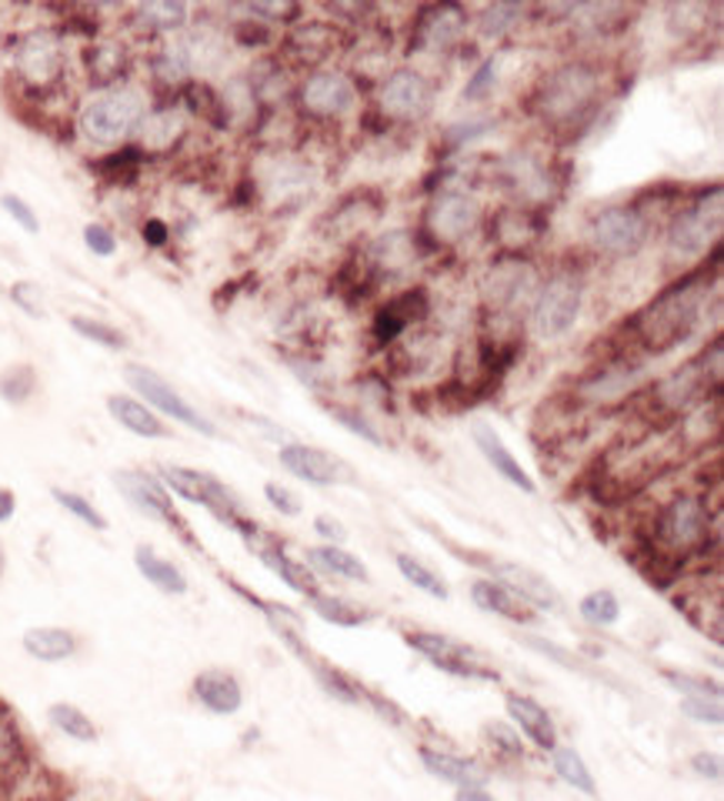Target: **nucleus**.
Returning a JSON list of instances; mask_svg holds the SVG:
<instances>
[{
	"label": "nucleus",
	"mask_w": 724,
	"mask_h": 801,
	"mask_svg": "<svg viewBox=\"0 0 724 801\" xmlns=\"http://www.w3.org/2000/svg\"><path fill=\"white\" fill-rule=\"evenodd\" d=\"M601 98H604L601 64L577 58V61H564L554 71H547L537 81L527 104H531V114L544 128H551L557 134H571L597 118Z\"/></svg>",
	"instance_id": "f257e3e1"
},
{
	"label": "nucleus",
	"mask_w": 724,
	"mask_h": 801,
	"mask_svg": "<svg viewBox=\"0 0 724 801\" xmlns=\"http://www.w3.org/2000/svg\"><path fill=\"white\" fill-rule=\"evenodd\" d=\"M704 311V281H684L664 291L634 317V337L647 354H664L684 344Z\"/></svg>",
	"instance_id": "f03ea898"
},
{
	"label": "nucleus",
	"mask_w": 724,
	"mask_h": 801,
	"mask_svg": "<svg viewBox=\"0 0 724 801\" xmlns=\"http://www.w3.org/2000/svg\"><path fill=\"white\" fill-rule=\"evenodd\" d=\"M148 101L134 84H118L104 91H91L78 111V131L84 141L98 148H121L144 121Z\"/></svg>",
	"instance_id": "7ed1b4c3"
},
{
	"label": "nucleus",
	"mask_w": 724,
	"mask_h": 801,
	"mask_svg": "<svg viewBox=\"0 0 724 801\" xmlns=\"http://www.w3.org/2000/svg\"><path fill=\"white\" fill-rule=\"evenodd\" d=\"M8 58L14 81L31 94H51L68 78V48L61 31L54 28H31L18 34Z\"/></svg>",
	"instance_id": "20e7f679"
},
{
	"label": "nucleus",
	"mask_w": 724,
	"mask_h": 801,
	"mask_svg": "<svg viewBox=\"0 0 724 801\" xmlns=\"http://www.w3.org/2000/svg\"><path fill=\"white\" fill-rule=\"evenodd\" d=\"M581 304H584V277L574 267H554L534 291L531 297V334L537 341H557L564 337L577 317H581Z\"/></svg>",
	"instance_id": "39448f33"
},
{
	"label": "nucleus",
	"mask_w": 724,
	"mask_h": 801,
	"mask_svg": "<svg viewBox=\"0 0 724 801\" xmlns=\"http://www.w3.org/2000/svg\"><path fill=\"white\" fill-rule=\"evenodd\" d=\"M721 187H714L711 194H697L687 207H681L674 217H671V227H667V254L671 261L677 264H687V261H697L704 257L717 237H721Z\"/></svg>",
	"instance_id": "423d86ee"
},
{
	"label": "nucleus",
	"mask_w": 724,
	"mask_h": 801,
	"mask_svg": "<svg viewBox=\"0 0 724 801\" xmlns=\"http://www.w3.org/2000/svg\"><path fill=\"white\" fill-rule=\"evenodd\" d=\"M711 515L701 498L677 495L654 518V541L671 555H691L707 545Z\"/></svg>",
	"instance_id": "0eeeda50"
},
{
	"label": "nucleus",
	"mask_w": 724,
	"mask_h": 801,
	"mask_svg": "<svg viewBox=\"0 0 724 801\" xmlns=\"http://www.w3.org/2000/svg\"><path fill=\"white\" fill-rule=\"evenodd\" d=\"M651 237V221L647 214H641L637 207L627 204H614V207H601L591 221H587V241L594 251L607 254V257H634L644 251Z\"/></svg>",
	"instance_id": "6e6552de"
},
{
	"label": "nucleus",
	"mask_w": 724,
	"mask_h": 801,
	"mask_svg": "<svg viewBox=\"0 0 724 801\" xmlns=\"http://www.w3.org/2000/svg\"><path fill=\"white\" fill-rule=\"evenodd\" d=\"M164 481L174 495H181L184 501H194L201 508H208L214 518L248 531V525L241 521V505L238 498L228 491V485H221L214 475L198 472V468H181V465H168L164 468Z\"/></svg>",
	"instance_id": "1a4fd4ad"
},
{
	"label": "nucleus",
	"mask_w": 724,
	"mask_h": 801,
	"mask_svg": "<svg viewBox=\"0 0 724 801\" xmlns=\"http://www.w3.org/2000/svg\"><path fill=\"white\" fill-rule=\"evenodd\" d=\"M298 104L308 118L318 121H338L358 108V88L344 71L321 68L308 74L298 88Z\"/></svg>",
	"instance_id": "9d476101"
},
{
	"label": "nucleus",
	"mask_w": 724,
	"mask_h": 801,
	"mask_svg": "<svg viewBox=\"0 0 724 801\" xmlns=\"http://www.w3.org/2000/svg\"><path fill=\"white\" fill-rule=\"evenodd\" d=\"M124 377H128V384L148 400L154 412H161V415H168V418H174V422L201 432L204 438H218V428H214L198 408H191V400H184V397H181L161 374H154L151 367H144V364H128V367H124Z\"/></svg>",
	"instance_id": "9b49d317"
},
{
	"label": "nucleus",
	"mask_w": 724,
	"mask_h": 801,
	"mask_svg": "<svg viewBox=\"0 0 724 801\" xmlns=\"http://www.w3.org/2000/svg\"><path fill=\"white\" fill-rule=\"evenodd\" d=\"M434 108L431 81L414 68H394L381 84V111L398 124H418Z\"/></svg>",
	"instance_id": "f8f14e48"
},
{
	"label": "nucleus",
	"mask_w": 724,
	"mask_h": 801,
	"mask_svg": "<svg viewBox=\"0 0 724 801\" xmlns=\"http://www.w3.org/2000/svg\"><path fill=\"white\" fill-rule=\"evenodd\" d=\"M481 217L484 214H481L477 197L451 187V191H441L434 197V204L428 207V231L438 244H461L467 234L477 231Z\"/></svg>",
	"instance_id": "ddd939ff"
},
{
	"label": "nucleus",
	"mask_w": 724,
	"mask_h": 801,
	"mask_svg": "<svg viewBox=\"0 0 724 801\" xmlns=\"http://www.w3.org/2000/svg\"><path fill=\"white\" fill-rule=\"evenodd\" d=\"M467 28V11L461 4H434L421 8L411 34V51H421L428 58H438L451 51Z\"/></svg>",
	"instance_id": "4468645a"
},
{
	"label": "nucleus",
	"mask_w": 724,
	"mask_h": 801,
	"mask_svg": "<svg viewBox=\"0 0 724 801\" xmlns=\"http://www.w3.org/2000/svg\"><path fill=\"white\" fill-rule=\"evenodd\" d=\"M114 485H118V491H121L141 515H148V518H154V521H164V525L178 528V531L188 538V525H184L181 515L174 511V505H171V498H168V491H164V485H161L158 478H151V475H144V472H118V475H114Z\"/></svg>",
	"instance_id": "2eb2a0df"
},
{
	"label": "nucleus",
	"mask_w": 724,
	"mask_h": 801,
	"mask_svg": "<svg viewBox=\"0 0 724 801\" xmlns=\"http://www.w3.org/2000/svg\"><path fill=\"white\" fill-rule=\"evenodd\" d=\"M408 645H411L414 651H421L424 658H431L438 668H444V671H451V675H457V678H497L491 668H484V665L474 661L477 655H474L471 648H464V645H457V641H451V638H444V635L411 631V635H408Z\"/></svg>",
	"instance_id": "dca6fc26"
},
{
	"label": "nucleus",
	"mask_w": 724,
	"mask_h": 801,
	"mask_svg": "<svg viewBox=\"0 0 724 801\" xmlns=\"http://www.w3.org/2000/svg\"><path fill=\"white\" fill-rule=\"evenodd\" d=\"M428 291H404L398 297H391L388 304L378 307L374 321H371V334L381 347L394 344L398 337H404L418 321L428 317Z\"/></svg>",
	"instance_id": "f3484780"
},
{
	"label": "nucleus",
	"mask_w": 724,
	"mask_h": 801,
	"mask_svg": "<svg viewBox=\"0 0 724 801\" xmlns=\"http://www.w3.org/2000/svg\"><path fill=\"white\" fill-rule=\"evenodd\" d=\"M534 291H537V281H534V271H531L527 261H521V257H501L497 264H491L484 297H487L497 311L517 307L527 294L534 297Z\"/></svg>",
	"instance_id": "a211bd4d"
},
{
	"label": "nucleus",
	"mask_w": 724,
	"mask_h": 801,
	"mask_svg": "<svg viewBox=\"0 0 724 801\" xmlns=\"http://www.w3.org/2000/svg\"><path fill=\"white\" fill-rule=\"evenodd\" d=\"M477 565H484L494 581L507 585V588H511L521 601H527L534 611H537V608H547V611L561 608V595H557V588H554L544 575H537V571L524 568V565H514V561H477Z\"/></svg>",
	"instance_id": "6ab92c4d"
},
{
	"label": "nucleus",
	"mask_w": 724,
	"mask_h": 801,
	"mask_svg": "<svg viewBox=\"0 0 724 801\" xmlns=\"http://www.w3.org/2000/svg\"><path fill=\"white\" fill-rule=\"evenodd\" d=\"M141 138V151L151 158V154H168L174 144L184 141L188 134V114L178 108V104H161V108H148L141 128L134 131Z\"/></svg>",
	"instance_id": "aec40b11"
},
{
	"label": "nucleus",
	"mask_w": 724,
	"mask_h": 801,
	"mask_svg": "<svg viewBox=\"0 0 724 801\" xmlns=\"http://www.w3.org/2000/svg\"><path fill=\"white\" fill-rule=\"evenodd\" d=\"M84 71H88L94 91L128 84V74H131V54H128V48H124L121 41H114V38H101V41H94V44L84 51Z\"/></svg>",
	"instance_id": "412c9836"
},
{
	"label": "nucleus",
	"mask_w": 724,
	"mask_h": 801,
	"mask_svg": "<svg viewBox=\"0 0 724 801\" xmlns=\"http://www.w3.org/2000/svg\"><path fill=\"white\" fill-rule=\"evenodd\" d=\"M278 458H281V465L294 478H301V481H308L314 488H331L341 478V472H344L328 452L311 448V445H281Z\"/></svg>",
	"instance_id": "4be33fe9"
},
{
	"label": "nucleus",
	"mask_w": 724,
	"mask_h": 801,
	"mask_svg": "<svg viewBox=\"0 0 724 801\" xmlns=\"http://www.w3.org/2000/svg\"><path fill=\"white\" fill-rule=\"evenodd\" d=\"M471 435H474V445L481 448V455H484V462L507 481V485H514V488H521L524 495H534L537 491V485L531 481V475L517 465V458L507 452V445L501 442V435L491 428V425H474L471 428Z\"/></svg>",
	"instance_id": "5701e85b"
},
{
	"label": "nucleus",
	"mask_w": 724,
	"mask_h": 801,
	"mask_svg": "<svg viewBox=\"0 0 724 801\" xmlns=\"http://www.w3.org/2000/svg\"><path fill=\"white\" fill-rule=\"evenodd\" d=\"M471 598H474V605H477L481 611L497 615V618H504V621H514V625H534V621H537L534 608H531L527 601H521L507 585H501V581H494V578L474 581V585H471Z\"/></svg>",
	"instance_id": "b1692460"
},
{
	"label": "nucleus",
	"mask_w": 724,
	"mask_h": 801,
	"mask_svg": "<svg viewBox=\"0 0 724 801\" xmlns=\"http://www.w3.org/2000/svg\"><path fill=\"white\" fill-rule=\"evenodd\" d=\"M194 698L211 711V714H234L244 704V688L241 681L224 671V668H208L194 678Z\"/></svg>",
	"instance_id": "393cba45"
},
{
	"label": "nucleus",
	"mask_w": 724,
	"mask_h": 801,
	"mask_svg": "<svg viewBox=\"0 0 724 801\" xmlns=\"http://www.w3.org/2000/svg\"><path fill=\"white\" fill-rule=\"evenodd\" d=\"M504 708H507L511 721H514L541 751H554V748H557V728H554V718L547 714L544 704H537V701L527 698V694L511 691V694L504 698Z\"/></svg>",
	"instance_id": "a878e982"
},
{
	"label": "nucleus",
	"mask_w": 724,
	"mask_h": 801,
	"mask_svg": "<svg viewBox=\"0 0 724 801\" xmlns=\"http://www.w3.org/2000/svg\"><path fill=\"white\" fill-rule=\"evenodd\" d=\"M378 217H381V201L364 191V194L344 197V201L324 217L321 227H324L328 234H334V237H358V234H364Z\"/></svg>",
	"instance_id": "bb28decb"
},
{
	"label": "nucleus",
	"mask_w": 724,
	"mask_h": 801,
	"mask_svg": "<svg viewBox=\"0 0 724 801\" xmlns=\"http://www.w3.org/2000/svg\"><path fill=\"white\" fill-rule=\"evenodd\" d=\"M108 412H111V418H114L124 432H131V435H138V438H151V442L171 438V428H164V422L144 405V400H138V397H131V394H111V397H108Z\"/></svg>",
	"instance_id": "cd10ccee"
},
{
	"label": "nucleus",
	"mask_w": 724,
	"mask_h": 801,
	"mask_svg": "<svg viewBox=\"0 0 724 801\" xmlns=\"http://www.w3.org/2000/svg\"><path fill=\"white\" fill-rule=\"evenodd\" d=\"M421 761L434 778H441L448 784H457V788H481L484 778H487L481 764H474L467 758H457L451 751H441V748H421Z\"/></svg>",
	"instance_id": "c85d7f7f"
},
{
	"label": "nucleus",
	"mask_w": 724,
	"mask_h": 801,
	"mask_svg": "<svg viewBox=\"0 0 724 801\" xmlns=\"http://www.w3.org/2000/svg\"><path fill=\"white\" fill-rule=\"evenodd\" d=\"M134 24L141 31H151V34H178L188 28V18H191V8L181 4V0H151V4H138L131 11Z\"/></svg>",
	"instance_id": "c756f323"
},
{
	"label": "nucleus",
	"mask_w": 724,
	"mask_h": 801,
	"mask_svg": "<svg viewBox=\"0 0 724 801\" xmlns=\"http://www.w3.org/2000/svg\"><path fill=\"white\" fill-rule=\"evenodd\" d=\"M308 568H318L331 578H348V581H371V571L368 565L344 551L341 545H318V548H308Z\"/></svg>",
	"instance_id": "7c9ffc66"
},
{
	"label": "nucleus",
	"mask_w": 724,
	"mask_h": 801,
	"mask_svg": "<svg viewBox=\"0 0 724 801\" xmlns=\"http://www.w3.org/2000/svg\"><path fill=\"white\" fill-rule=\"evenodd\" d=\"M148 161V154L138 144H121L118 151H111L108 158L94 161L91 171L98 178H104L111 187H131L141 178V164Z\"/></svg>",
	"instance_id": "2f4dec72"
},
{
	"label": "nucleus",
	"mask_w": 724,
	"mask_h": 801,
	"mask_svg": "<svg viewBox=\"0 0 724 801\" xmlns=\"http://www.w3.org/2000/svg\"><path fill=\"white\" fill-rule=\"evenodd\" d=\"M504 178H507V184H511L521 197H527V201H541V197H547V191H551V174H547L544 161L527 158V154L504 161Z\"/></svg>",
	"instance_id": "473e14b6"
},
{
	"label": "nucleus",
	"mask_w": 724,
	"mask_h": 801,
	"mask_svg": "<svg viewBox=\"0 0 724 801\" xmlns=\"http://www.w3.org/2000/svg\"><path fill=\"white\" fill-rule=\"evenodd\" d=\"M134 565H138V571H141L158 591H164V595H188V578H184V571H181L174 561L161 558L151 545H141V548L134 551Z\"/></svg>",
	"instance_id": "72a5a7b5"
},
{
	"label": "nucleus",
	"mask_w": 724,
	"mask_h": 801,
	"mask_svg": "<svg viewBox=\"0 0 724 801\" xmlns=\"http://www.w3.org/2000/svg\"><path fill=\"white\" fill-rule=\"evenodd\" d=\"M261 561L291 588V591H298V595H304V598H314L318 595V578H314V571L304 565V561H294L288 551H281V548H261Z\"/></svg>",
	"instance_id": "f704fd0d"
},
{
	"label": "nucleus",
	"mask_w": 724,
	"mask_h": 801,
	"mask_svg": "<svg viewBox=\"0 0 724 801\" xmlns=\"http://www.w3.org/2000/svg\"><path fill=\"white\" fill-rule=\"evenodd\" d=\"M24 651L38 661H68L78 651V638L68 628H31L24 635Z\"/></svg>",
	"instance_id": "c9c22d12"
},
{
	"label": "nucleus",
	"mask_w": 724,
	"mask_h": 801,
	"mask_svg": "<svg viewBox=\"0 0 724 801\" xmlns=\"http://www.w3.org/2000/svg\"><path fill=\"white\" fill-rule=\"evenodd\" d=\"M338 48V31L331 24H298L288 38V51L301 61H324Z\"/></svg>",
	"instance_id": "e433bc0d"
},
{
	"label": "nucleus",
	"mask_w": 724,
	"mask_h": 801,
	"mask_svg": "<svg viewBox=\"0 0 724 801\" xmlns=\"http://www.w3.org/2000/svg\"><path fill=\"white\" fill-rule=\"evenodd\" d=\"M48 718H51V724H54L61 734H68V738H74V741H98V724H94L91 714L81 711L78 704L58 701V704L48 708Z\"/></svg>",
	"instance_id": "4c0bfd02"
},
{
	"label": "nucleus",
	"mask_w": 724,
	"mask_h": 801,
	"mask_svg": "<svg viewBox=\"0 0 724 801\" xmlns=\"http://www.w3.org/2000/svg\"><path fill=\"white\" fill-rule=\"evenodd\" d=\"M554 771H557L561 781L571 784L574 791H581V794H597L594 774H591V768L584 764V758H581L574 748H554Z\"/></svg>",
	"instance_id": "58836bf2"
},
{
	"label": "nucleus",
	"mask_w": 724,
	"mask_h": 801,
	"mask_svg": "<svg viewBox=\"0 0 724 801\" xmlns=\"http://www.w3.org/2000/svg\"><path fill=\"white\" fill-rule=\"evenodd\" d=\"M394 561H398V571L404 575L408 585H414L418 591H424V595H431V598H438V601L448 598L444 578H441L438 571H431L421 558H414V555H398Z\"/></svg>",
	"instance_id": "ea45409f"
},
{
	"label": "nucleus",
	"mask_w": 724,
	"mask_h": 801,
	"mask_svg": "<svg viewBox=\"0 0 724 801\" xmlns=\"http://www.w3.org/2000/svg\"><path fill=\"white\" fill-rule=\"evenodd\" d=\"M577 615H581L587 625H594V628H611V625L621 618V601H617V595H614V591H607V588H597V591H591V595H584V598H581V605H577Z\"/></svg>",
	"instance_id": "a19ab883"
},
{
	"label": "nucleus",
	"mask_w": 724,
	"mask_h": 801,
	"mask_svg": "<svg viewBox=\"0 0 724 801\" xmlns=\"http://www.w3.org/2000/svg\"><path fill=\"white\" fill-rule=\"evenodd\" d=\"M311 608H314V615H321L324 621H331V625H341V628H358V625H364L368 621V611L364 608H358V605H351V601H344V598H338V595H314L311 598Z\"/></svg>",
	"instance_id": "79ce46f5"
},
{
	"label": "nucleus",
	"mask_w": 724,
	"mask_h": 801,
	"mask_svg": "<svg viewBox=\"0 0 724 801\" xmlns=\"http://www.w3.org/2000/svg\"><path fill=\"white\" fill-rule=\"evenodd\" d=\"M34 391H38V371L31 364H14L0 374V397H4L8 405H24Z\"/></svg>",
	"instance_id": "37998d69"
},
{
	"label": "nucleus",
	"mask_w": 724,
	"mask_h": 801,
	"mask_svg": "<svg viewBox=\"0 0 724 801\" xmlns=\"http://www.w3.org/2000/svg\"><path fill=\"white\" fill-rule=\"evenodd\" d=\"M71 327L84 337V341H94L98 347H108V351H124L131 341L121 327H114L111 321H98V317H71Z\"/></svg>",
	"instance_id": "c03bdc74"
},
{
	"label": "nucleus",
	"mask_w": 724,
	"mask_h": 801,
	"mask_svg": "<svg viewBox=\"0 0 724 801\" xmlns=\"http://www.w3.org/2000/svg\"><path fill=\"white\" fill-rule=\"evenodd\" d=\"M521 18H524V11L517 4H491L481 11L477 31H481V38H501V34L514 31L521 24Z\"/></svg>",
	"instance_id": "a18cd8bd"
},
{
	"label": "nucleus",
	"mask_w": 724,
	"mask_h": 801,
	"mask_svg": "<svg viewBox=\"0 0 724 801\" xmlns=\"http://www.w3.org/2000/svg\"><path fill=\"white\" fill-rule=\"evenodd\" d=\"M54 495V501L68 511V515H74L78 521H84L88 528H94V531H108V518L84 498V495H78V491H64V488H54L51 491Z\"/></svg>",
	"instance_id": "49530a36"
},
{
	"label": "nucleus",
	"mask_w": 724,
	"mask_h": 801,
	"mask_svg": "<svg viewBox=\"0 0 724 801\" xmlns=\"http://www.w3.org/2000/svg\"><path fill=\"white\" fill-rule=\"evenodd\" d=\"M497 74H501V58L481 61L477 71L471 74L467 88H464V101H487L497 88Z\"/></svg>",
	"instance_id": "de8ad7c7"
},
{
	"label": "nucleus",
	"mask_w": 724,
	"mask_h": 801,
	"mask_svg": "<svg viewBox=\"0 0 724 801\" xmlns=\"http://www.w3.org/2000/svg\"><path fill=\"white\" fill-rule=\"evenodd\" d=\"M11 301L34 321H44L48 317V307H44V291L34 284V281H14L11 284Z\"/></svg>",
	"instance_id": "09e8293b"
},
{
	"label": "nucleus",
	"mask_w": 724,
	"mask_h": 801,
	"mask_svg": "<svg viewBox=\"0 0 724 801\" xmlns=\"http://www.w3.org/2000/svg\"><path fill=\"white\" fill-rule=\"evenodd\" d=\"M328 412H331V415H334V418H338V422H341V425H344V428H348L351 435H358V438H364V442H371V445H384V438L378 435V428H374V425H371V422H368L364 415H358L354 408H341V405H331Z\"/></svg>",
	"instance_id": "8fccbe9b"
},
{
	"label": "nucleus",
	"mask_w": 724,
	"mask_h": 801,
	"mask_svg": "<svg viewBox=\"0 0 724 801\" xmlns=\"http://www.w3.org/2000/svg\"><path fill=\"white\" fill-rule=\"evenodd\" d=\"M0 207H4V211L11 214V221L21 224L28 234H41V217L34 214V207H31L24 197H18V194H0Z\"/></svg>",
	"instance_id": "3c124183"
},
{
	"label": "nucleus",
	"mask_w": 724,
	"mask_h": 801,
	"mask_svg": "<svg viewBox=\"0 0 724 801\" xmlns=\"http://www.w3.org/2000/svg\"><path fill=\"white\" fill-rule=\"evenodd\" d=\"M84 244H88V251L98 254V257H114V254H118V234H114L108 224H101V221H91V224L84 227Z\"/></svg>",
	"instance_id": "603ef678"
},
{
	"label": "nucleus",
	"mask_w": 724,
	"mask_h": 801,
	"mask_svg": "<svg viewBox=\"0 0 724 801\" xmlns=\"http://www.w3.org/2000/svg\"><path fill=\"white\" fill-rule=\"evenodd\" d=\"M681 711L697 724H721V698H681Z\"/></svg>",
	"instance_id": "864d4df0"
},
{
	"label": "nucleus",
	"mask_w": 724,
	"mask_h": 801,
	"mask_svg": "<svg viewBox=\"0 0 724 801\" xmlns=\"http://www.w3.org/2000/svg\"><path fill=\"white\" fill-rule=\"evenodd\" d=\"M264 498H268V505H271L274 511H281V515H288V518H298V515H301V498H298L288 485H281V481H268V485H264Z\"/></svg>",
	"instance_id": "5fc2aeb1"
},
{
	"label": "nucleus",
	"mask_w": 724,
	"mask_h": 801,
	"mask_svg": "<svg viewBox=\"0 0 724 801\" xmlns=\"http://www.w3.org/2000/svg\"><path fill=\"white\" fill-rule=\"evenodd\" d=\"M234 41L244 44V48H264V44L274 41V34H271V24H261V21H254V24H234Z\"/></svg>",
	"instance_id": "6e6d98bb"
},
{
	"label": "nucleus",
	"mask_w": 724,
	"mask_h": 801,
	"mask_svg": "<svg viewBox=\"0 0 724 801\" xmlns=\"http://www.w3.org/2000/svg\"><path fill=\"white\" fill-rule=\"evenodd\" d=\"M314 531H318L328 545H344V541H348V528H344L341 521L328 518V515L314 518Z\"/></svg>",
	"instance_id": "4d7b16f0"
},
{
	"label": "nucleus",
	"mask_w": 724,
	"mask_h": 801,
	"mask_svg": "<svg viewBox=\"0 0 724 801\" xmlns=\"http://www.w3.org/2000/svg\"><path fill=\"white\" fill-rule=\"evenodd\" d=\"M141 237H144V244H151V247H164V244L171 241V227H168L161 217H148L144 227H141Z\"/></svg>",
	"instance_id": "13d9d810"
},
{
	"label": "nucleus",
	"mask_w": 724,
	"mask_h": 801,
	"mask_svg": "<svg viewBox=\"0 0 724 801\" xmlns=\"http://www.w3.org/2000/svg\"><path fill=\"white\" fill-rule=\"evenodd\" d=\"M487 734H491V738H497V741L504 744L501 751H507V754H514V758H521V754H524V748H521V738H517L511 728H504V724H491V728H487Z\"/></svg>",
	"instance_id": "bf43d9fd"
},
{
	"label": "nucleus",
	"mask_w": 724,
	"mask_h": 801,
	"mask_svg": "<svg viewBox=\"0 0 724 801\" xmlns=\"http://www.w3.org/2000/svg\"><path fill=\"white\" fill-rule=\"evenodd\" d=\"M691 768L704 778H721V758L717 754H707V751H697L691 758Z\"/></svg>",
	"instance_id": "052dcab7"
},
{
	"label": "nucleus",
	"mask_w": 724,
	"mask_h": 801,
	"mask_svg": "<svg viewBox=\"0 0 724 801\" xmlns=\"http://www.w3.org/2000/svg\"><path fill=\"white\" fill-rule=\"evenodd\" d=\"M14 508H18V498H14V491L0 488V521H11V518H14Z\"/></svg>",
	"instance_id": "680f3d73"
},
{
	"label": "nucleus",
	"mask_w": 724,
	"mask_h": 801,
	"mask_svg": "<svg viewBox=\"0 0 724 801\" xmlns=\"http://www.w3.org/2000/svg\"><path fill=\"white\" fill-rule=\"evenodd\" d=\"M457 801H494L484 788H457Z\"/></svg>",
	"instance_id": "e2e57ef3"
},
{
	"label": "nucleus",
	"mask_w": 724,
	"mask_h": 801,
	"mask_svg": "<svg viewBox=\"0 0 724 801\" xmlns=\"http://www.w3.org/2000/svg\"><path fill=\"white\" fill-rule=\"evenodd\" d=\"M4 561H8V558H4V548H0V575H4Z\"/></svg>",
	"instance_id": "0e129e2a"
}]
</instances>
